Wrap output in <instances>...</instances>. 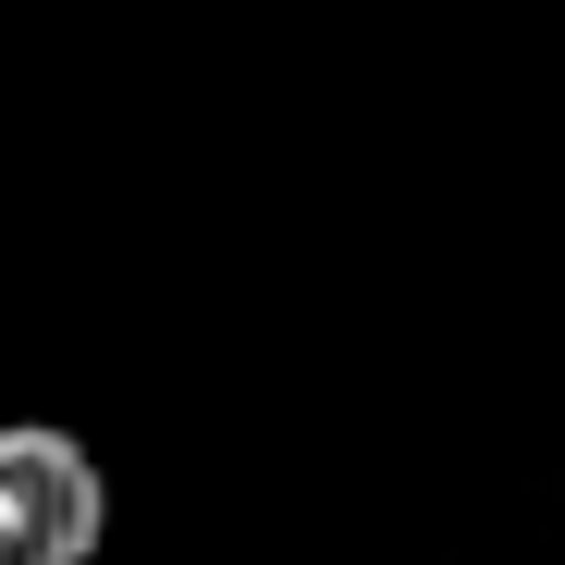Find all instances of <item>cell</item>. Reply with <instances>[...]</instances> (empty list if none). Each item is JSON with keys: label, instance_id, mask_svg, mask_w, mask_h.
I'll return each mask as SVG.
<instances>
[{"label": "cell", "instance_id": "cell-1", "mask_svg": "<svg viewBox=\"0 0 565 565\" xmlns=\"http://www.w3.org/2000/svg\"><path fill=\"white\" fill-rule=\"evenodd\" d=\"M111 480L50 418H0V565H99Z\"/></svg>", "mask_w": 565, "mask_h": 565}]
</instances>
